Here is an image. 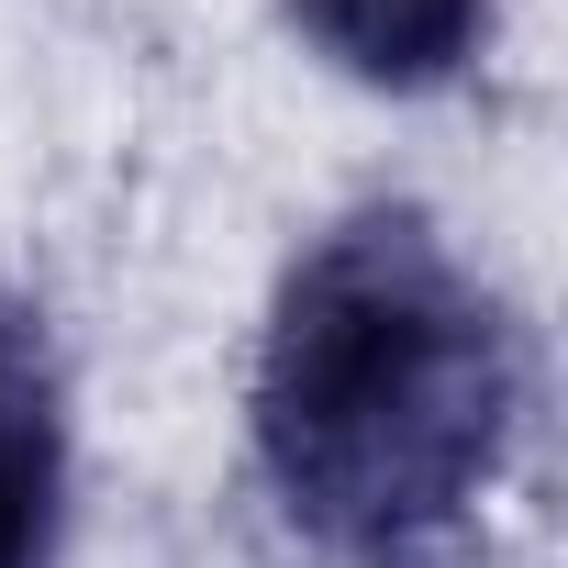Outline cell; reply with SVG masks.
Returning <instances> with one entry per match:
<instances>
[{
  "mask_svg": "<svg viewBox=\"0 0 568 568\" xmlns=\"http://www.w3.org/2000/svg\"><path fill=\"white\" fill-rule=\"evenodd\" d=\"M524 435V324L435 212L324 223L256 335V468L324 557L446 568Z\"/></svg>",
  "mask_w": 568,
  "mask_h": 568,
  "instance_id": "1",
  "label": "cell"
},
{
  "mask_svg": "<svg viewBox=\"0 0 568 568\" xmlns=\"http://www.w3.org/2000/svg\"><path fill=\"white\" fill-rule=\"evenodd\" d=\"M68 546V368L45 313L0 302V568H57Z\"/></svg>",
  "mask_w": 568,
  "mask_h": 568,
  "instance_id": "2",
  "label": "cell"
},
{
  "mask_svg": "<svg viewBox=\"0 0 568 568\" xmlns=\"http://www.w3.org/2000/svg\"><path fill=\"white\" fill-rule=\"evenodd\" d=\"M291 23L368 90H446L490 34V0H291Z\"/></svg>",
  "mask_w": 568,
  "mask_h": 568,
  "instance_id": "3",
  "label": "cell"
}]
</instances>
